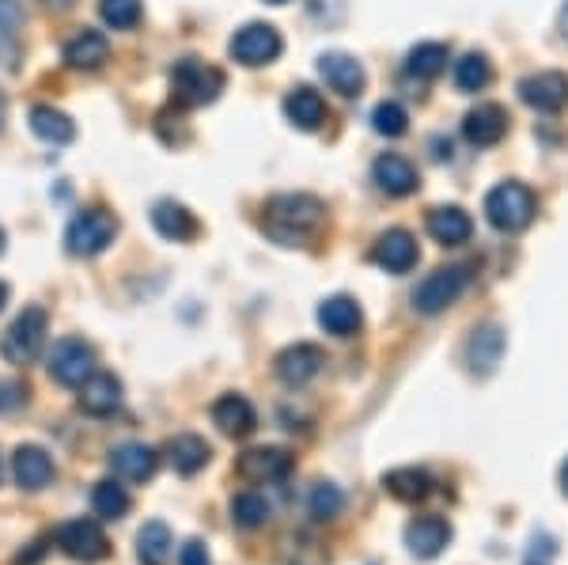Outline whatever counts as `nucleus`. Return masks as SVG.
<instances>
[{"label": "nucleus", "instance_id": "f257e3e1", "mask_svg": "<svg viewBox=\"0 0 568 565\" xmlns=\"http://www.w3.org/2000/svg\"><path fill=\"white\" fill-rule=\"evenodd\" d=\"M326 228V202L315 194H273L262 205V232L281 248H307Z\"/></svg>", "mask_w": 568, "mask_h": 565}, {"label": "nucleus", "instance_id": "f03ea898", "mask_svg": "<svg viewBox=\"0 0 568 565\" xmlns=\"http://www.w3.org/2000/svg\"><path fill=\"white\" fill-rule=\"evenodd\" d=\"M538 213V198L535 190L524 186V182H500L485 194V221H489L497 232H524V228L535 221Z\"/></svg>", "mask_w": 568, "mask_h": 565}, {"label": "nucleus", "instance_id": "7ed1b4c3", "mask_svg": "<svg viewBox=\"0 0 568 565\" xmlns=\"http://www.w3.org/2000/svg\"><path fill=\"white\" fill-rule=\"evenodd\" d=\"M224 91V72L216 65H205L197 58H182L175 69H171V99L190 111V107H209L220 99Z\"/></svg>", "mask_w": 568, "mask_h": 565}, {"label": "nucleus", "instance_id": "20e7f679", "mask_svg": "<svg viewBox=\"0 0 568 565\" xmlns=\"http://www.w3.org/2000/svg\"><path fill=\"white\" fill-rule=\"evenodd\" d=\"M45 334H50V315L42 307H23L12 326L0 334V357L8 364H31L42 353Z\"/></svg>", "mask_w": 568, "mask_h": 565}, {"label": "nucleus", "instance_id": "39448f33", "mask_svg": "<svg viewBox=\"0 0 568 565\" xmlns=\"http://www.w3.org/2000/svg\"><path fill=\"white\" fill-rule=\"evenodd\" d=\"M118 235V216L110 209H84L77 213L65 228V251L77 254V259H95L103 254Z\"/></svg>", "mask_w": 568, "mask_h": 565}, {"label": "nucleus", "instance_id": "423d86ee", "mask_svg": "<svg viewBox=\"0 0 568 565\" xmlns=\"http://www.w3.org/2000/svg\"><path fill=\"white\" fill-rule=\"evenodd\" d=\"M470 289V266H439L414 289V307L420 315H439Z\"/></svg>", "mask_w": 568, "mask_h": 565}, {"label": "nucleus", "instance_id": "0eeeda50", "mask_svg": "<svg viewBox=\"0 0 568 565\" xmlns=\"http://www.w3.org/2000/svg\"><path fill=\"white\" fill-rule=\"evenodd\" d=\"M281 50H284V42H281V31L273 23H246L232 34V42H227L232 61H240V65H246V69L273 65V61L281 58Z\"/></svg>", "mask_w": 568, "mask_h": 565}, {"label": "nucleus", "instance_id": "6e6552de", "mask_svg": "<svg viewBox=\"0 0 568 565\" xmlns=\"http://www.w3.org/2000/svg\"><path fill=\"white\" fill-rule=\"evenodd\" d=\"M45 372L53 384L61 387H80L95 372V350L84 339H61L53 342L50 357H45Z\"/></svg>", "mask_w": 568, "mask_h": 565}, {"label": "nucleus", "instance_id": "1a4fd4ad", "mask_svg": "<svg viewBox=\"0 0 568 565\" xmlns=\"http://www.w3.org/2000/svg\"><path fill=\"white\" fill-rule=\"evenodd\" d=\"M292 452L288 448H251L240 455L235 463V475L251 486H273V482H284L292 475Z\"/></svg>", "mask_w": 568, "mask_h": 565}, {"label": "nucleus", "instance_id": "9d476101", "mask_svg": "<svg viewBox=\"0 0 568 565\" xmlns=\"http://www.w3.org/2000/svg\"><path fill=\"white\" fill-rule=\"evenodd\" d=\"M58 546L77 562H103L110 554V539L99 521H69L58 527Z\"/></svg>", "mask_w": 568, "mask_h": 565}, {"label": "nucleus", "instance_id": "9b49d317", "mask_svg": "<svg viewBox=\"0 0 568 565\" xmlns=\"http://www.w3.org/2000/svg\"><path fill=\"white\" fill-rule=\"evenodd\" d=\"M519 99L538 114H561L568 107V77L557 69L549 72H535L519 84Z\"/></svg>", "mask_w": 568, "mask_h": 565}, {"label": "nucleus", "instance_id": "f8f14e48", "mask_svg": "<svg viewBox=\"0 0 568 565\" xmlns=\"http://www.w3.org/2000/svg\"><path fill=\"white\" fill-rule=\"evenodd\" d=\"M318 77L326 80L329 91H337L342 99H356L368 84V77H364V65L353 58V53H342V50H329L318 58Z\"/></svg>", "mask_w": 568, "mask_h": 565}, {"label": "nucleus", "instance_id": "ddd939ff", "mask_svg": "<svg viewBox=\"0 0 568 565\" xmlns=\"http://www.w3.org/2000/svg\"><path fill=\"white\" fill-rule=\"evenodd\" d=\"M323 364H326V353L318 350V345L296 342V345H288V350L277 353V380L288 387H307L311 380L323 372Z\"/></svg>", "mask_w": 568, "mask_h": 565}, {"label": "nucleus", "instance_id": "4468645a", "mask_svg": "<svg viewBox=\"0 0 568 565\" xmlns=\"http://www.w3.org/2000/svg\"><path fill=\"white\" fill-rule=\"evenodd\" d=\"M417 254L420 251H417L414 232H406V228H390V232H383L379 240H375L372 262L387 273H409L417 266Z\"/></svg>", "mask_w": 568, "mask_h": 565}, {"label": "nucleus", "instance_id": "2eb2a0df", "mask_svg": "<svg viewBox=\"0 0 568 565\" xmlns=\"http://www.w3.org/2000/svg\"><path fill=\"white\" fill-rule=\"evenodd\" d=\"M77 403L91 417H110L118 406H122V380L95 369L84 384L77 387Z\"/></svg>", "mask_w": 568, "mask_h": 565}, {"label": "nucleus", "instance_id": "dca6fc26", "mask_svg": "<svg viewBox=\"0 0 568 565\" xmlns=\"http://www.w3.org/2000/svg\"><path fill=\"white\" fill-rule=\"evenodd\" d=\"M504 133H508V111L500 103H478L463 118V137L474 149H493L504 141Z\"/></svg>", "mask_w": 568, "mask_h": 565}, {"label": "nucleus", "instance_id": "f3484780", "mask_svg": "<svg viewBox=\"0 0 568 565\" xmlns=\"http://www.w3.org/2000/svg\"><path fill=\"white\" fill-rule=\"evenodd\" d=\"M372 182L387 198H409L420 179H417V168L406 157H398V152H383V157L372 163Z\"/></svg>", "mask_w": 568, "mask_h": 565}, {"label": "nucleus", "instance_id": "a211bd4d", "mask_svg": "<svg viewBox=\"0 0 568 565\" xmlns=\"http://www.w3.org/2000/svg\"><path fill=\"white\" fill-rule=\"evenodd\" d=\"M12 478L20 490H31V494H39L53 482V460L50 452L39 448V444H20L12 455Z\"/></svg>", "mask_w": 568, "mask_h": 565}, {"label": "nucleus", "instance_id": "6ab92c4d", "mask_svg": "<svg viewBox=\"0 0 568 565\" xmlns=\"http://www.w3.org/2000/svg\"><path fill=\"white\" fill-rule=\"evenodd\" d=\"M61 58H65V65H69V69L95 72V69H103V65H106L110 42H106V34H103V31H91V27H80V31L65 42Z\"/></svg>", "mask_w": 568, "mask_h": 565}, {"label": "nucleus", "instance_id": "aec40b11", "mask_svg": "<svg viewBox=\"0 0 568 565\" xmlns=\"http://www.w3.org/2000/svg\"><path fill=\"white\" fill-rule=\"evenodd\" d=\"M213 425L224 436L246 441V436L258 430V414H254V406L243 395H220L213 403Z\"/></svg>", "mask_w": 568, "mask_h": 565}, {"label": "nucleus", "instance_id": "412c9836", "mask_svg": "<svg viewBox=\"0 0 568 565\" xmlns=\"http://www.w3.org/2000/svg\"><path fill=\"white\" fill-rule=\"evenodd\" d=\"M425 228L439 248H459V243H466L474 235V221L463 205H436L433 213H428Z\"/></svg>", "mask_w": 568, "mask_h": 565}, {"label": "nucleus", "instance_id": "4be33fe9", "mask_svg": "<svg viewBox=\"0 0 568 565\" xmlns=\"http://www.w3.org/2000/svg\"><path fill=\"white\" fill-rule=\"evenodd\" d=\"M152 224H155V232H160L163 240H171V243H186V240H194V235L201 232L197 216L190 213L182 202H175V198H163V202L152 205Z\"/></svg>", "mask_w": 568, "mask_h": 565}, {"label": "nucleus", "instance_id": "5701e85b", "mask_svg": "<svg viewBox=\"0 0 568 565\" xmlns=\"http://www.w3.org/2000/svg\"><path fill=\"white\" fill-rule=\"evenodd\" d=\"M155 467H160V455H155V448H149V444L130 441L110 452V471L125 482H149L155 475Z\"/></svg>", "mask_w": 568, "mask_h": 565}, {"label": "nucleus", "instance_id": "b1692460", "mask_svg": "<svg viewBox=\"0 0 568 565\" xmlns=\"http://www.w3.org/2000/svg\"><path fill=\"white\" fill-rule=\"evenodd\" d=\"M447 543H452V527H447V521H439V516H417L406 527V546L420 562L436 558Z\"/></svg>", "mask_w": 568, "mask_h": 565}, {"label": "nucleus", "instance_id": "393cba45", "mask_svg": "<svg viewBox=\"0 0 568 565\" xmlns=\"http://www.w3.org/2000/svg\"><path fill=\"white\" fill-rule=\"evenodd\" d=\"M284 114H288V122L296 125V130L315 133L318 125L326 122V99L318 95L315 88L300 84V88H292L288 95H284Z\"/></svg>", "mask_w": 568, "mask_h": 565}, {"label": "nucleus", "instance_id": "a878e982", "mask_svg": "<svg viewBox=\"0 0 568 565\" xmlns=\"http://www.w3.org/2000/svg\"><path fill=\"white\" fill-rule=\"evenodd\" d=\"M364 315H361V304L353 296H329L318 304V326L334 339H353L361 331Z\"/></svg>", "mask_w": 568, "mask_h": 565}, {"label": "nucleus", "instance_id": "bb28decb", "mask_svg": "<svg viewBox=\"0 0 568 565\" xmlns=\"http://www.w3.org/2000/svg\"><path fill=\"white\" fill-rule=\"evenodd\" d=\"M168 460H171V467H175L179 475L194 478L197 471L205 467L209 460H213V448H209V444L201 441L197 433H182V436H171V444H168Z\"/></svg>", "mask_w": 568, "mask_h": 565}, {"label": "nucleus", "instance_id": "cd10ccee", "mask_svg": "<svg viewBox=\"0 0 568 565\" xmlns=\"http://www.w3.org/2000/svg\"><path fill=\"white\" fill-rule=\"evenodd\" d=\"M383 490H387L394 501L417 505V501H425L433 494V478H428V471H420V467H394L383 475Z\"/></svg>", "mask_w": 568, "mask_h": 565}, {"label": "nucleus", "instance_id": "c85d7f7f", "mask_svg": "<svg viewBox=\"0 0 568 565\" xmlns=\"http://www.w3.org/2000/svg\"><path fill=\"white\" fill-rule=\"evenodd\" d=\"M500 353H504L500 326H481V331H474L470 345H466V361H470V369L478 372V376H489V372L497 369Z\"/></svg>", "mask_w": 568, "mask_h": 565}, {"label": "nucleus", "instance_id": "c756f323", "mask_svg": "<svg viewBox=\"0 0 568 565\" xmlns=\"http://www.w3.org/2000/svg\"><path fill=\"white\" fill-rule=\"evenodd\" d=\"M171 554H175V539H171V527L152 521L136 532V558L141 565H168Z\"/></svg>", "mask_w": 568, "mask_h": 565}, {"label": "nucleus", "instance_id": "7c9ffc66", "mask_svg": "<svg viewBox=\"0 0 568 565\" xmlns=\"http://www.w3.org/2000/svg\"><path fill=\"white\" fill-rule=\"evenodd\" d=\"M91 508H95L99 521H122V516L133 508V497L118 478H103V482H95V490H91Z\"/></svg>", "mask_w": 568, "mask_h": 565}, {"label": "nucleus", "instance_id": "2f4dec72", "mask_svg": "<svg viewBox=\"0 0 568 565\" xmlns=\"http://www.w3.org/2000/svg\"><path fill=\"white\" fill-rule=\"evenodd\" d=\"M447 46L444 42H417L414 50L406 53V77L417 80H436L439 72L447 69Z\"/></svg>", "mask_w": 568, "mask_h": 565}, {"label": "nucleus", "instance_id": "473e14b6", "mask_svg": "<svg viewBox=\"0 0 568 565\" xmlns=\"http://www.w3.org/2000/svg\"><path fill=\"white\" fill-rule=\"evenodd\" d=\"M489 84H493V65H489L485 53L470 50L455 61V88L459 91H466V95H478V91H485Z\"/></svg>", "mask_w": 568, "mask_h": 565}, {"label": "nucleus", "instance_id": "72a5a7b5", "mask_svg": "<svg viewBox=\"0 0 568 565\" xmlns=\"http://www.w3.org/2000/svg\"><path fill=\"white\" fill-rule=\"evenodd\" d=\"M31 130L45 144H69L72 137H77V125H72V118L61 114V111H53V107H34V111H31Z\"/></svg>", "mask_w": 568, "mask_h": 565}, {"label": "nucleus", "instance_id": "f704fd0d", "mask_svg": "<svg viewBox=\"0 0 568 565\" xmlns=\"http://www.w3.org/2000/svg\"><path fill=\"white\" fill-rule=\"evenodd\" d=\"M342 508H345L342 490H337L334 482H315V490H311V497H307V513L315 516L318 524H326V521H337Z\"/></svg>", "mask_w": 568, "mask_h": 565}, {"label": "nucleus", "instance_id": "c9c22d12", "mask_svg": "<svg viewBox=\"0 0 568 565\" xmlns=\"http://www.w3.org/2000/svg\"><path fill=\"white\" fill-rule=\"evenodd\" d=\"M232 521L243 527V532H254V527L270 524V501L262 494H240L232 501Z\"/></svg>", "mask_w": 568, "mask_h": 565}, {"label": "nucleus", "instance_id": "e433bc0d", "mask_svg": "<svg viewBox=\"0 0 568 565\" xmlns=\"http://www.w3.org/2000/svg\"><path fill=\"white\" fill-rule=\"evenodd\" d=\"M99 16H103V23L114 27V31H133V27L141 23L144 8H141V0H99Z\"/></svg>", "mask_w": 568, "mask_h": 565}, {"label": "nucleus", "instance_id": "4c0bfd02", "mask_svg": "<svg viewBox=\"0 0 568 565\" xmlns=\"http://www.w3.org/2000/svg\"><path fill=\"white\" fill-rule=\"evenodd\" d=\"M372 130L379 137H402L409 130V114L402 103H379L372 111Z\"/></svg>", "mask_w": 568, "mask_h": 565}, {"label": "nucleus", "instance_id": "58836bf2", "mask_svg": "<svg viewBox=\"0 0 568 565\" xmlns=\"http://www.w3.org/2000/svg\"><path fill=\"white\" fill-rule=\"evenodd\" d=\"M23 27V4L20 0H0V39H16Z\"/></svg>", "mask_w": 568, "mask_h": 565}, {"label": "nucleus", "instance_id": "ea45409f", "mask_svg": "<svg viewBox=\"0 0 568 565\" xmlns=\"http://www.w3.org/2000/svg\"><path fill=\"white\" fill-rule=\"evenodd\" d=\"M179 565H213V562H209L205 543H201V539H190V543L179 551Z\"/></svg>", "mask_w": 568, "mask_h": 565}, {"label": "nucleus", "instance_id": "a19ab883", "mask_svg": "<svg viewBox=\"0 0 568 565\" xmlns=\"http://www.w3.org/2000/svg\"><path fill=\"white\" fill-rule=\"evenodd\" d=\"M23 403V387L20 384H8V380H0V414L12 406Z\"/></svg>", "mask_w": 568, "mask_h": 565}, {"label": "nucleus", "instance_id": "79ce46f5", "mask_svg": "<svg viewBox=\"0 0 568 565\" xmlns=\"http://www.w3.org/2000/svg\"><path fill=\"white\" fill-rule=\"evenodd\" d=\"M45 4H50V8H58V12H69V8L77 4V0H45Z\"/></svg>", "mask_w": 568, "mask_h": 565}, {"label": "nucleus", "instance_id": "37998d69", "mask_svg": "<svg viewBox=\"0 0 568 565\" xmlns=\"http://www.w3.org/2000/svg\"><path fill=\"white\" fill-rule=\"evenodd\" d=\"M4 304H8V285L0 281V312H4Z\"/></svg>", "mask_w": 568, "mask_h": 565}, {"label": "nucleus", "instance_id": "c03bdc74", "mask_svg": "<svg viewBox=\"0 0 568 565\" xmlns=\"http://www.w3.org/2000/svg\"><path fill=\"white\" fill-rule=\"evenodd\" d=\"M561 34L568 39V4H565V12H561Z\"/></svg>", "mask_w": 568, "mask_h": 565}, {"label": "nucleus", "instance_id": "a18cd8bd", "mask_svg": "<svg viewBox=\"0 0 568 565\" xmlns=\"http://www.w3.org/2000/svg\"><path fill=\"white\" fill-rule=\"evenodd\" d=\"M4 114H8V103H4V95H0V125H4Z\"/></svg>", "mask_w": 568, "mask_h": 565}, {"label": "nucleus", "instance_id": "49530a36", "mask_svg": "<svg viewBox=\"0 0 568 565\" xmlns=\"http://www.w3.org/2000/svg\"><path fill=\"white\" fill-rule=\"evenodd\" d=\"M561 486H565V494H568V463L561 467Z\"/></svg>", "mask_w": 568, "mask_h": 565}, {"label": "nucleus", "instance_id": "de8ad7c7", "mask_svg": "<svg viewBox=\"0 0 568 565\" xmlns=\"http://www.w3.org/2000/svg\"><path fill=\"white\" fill-rule=\"evenodd\" d=\"M0 254H4V228H0Z\"/></svg>", "mask_w": 568, "mask_h": 565}, {"label": "nucleus", "instance_id": "09e8293b", "mask_svg": "<svg viewBox=\"0 0 568 565\" xmlns=\"http://www.w3.org/2000/svg\"><path fill=\"white\" fill-rule=\"evenodd\" d=\"M265 4H288V0H265Z\"/></svg>", "mask_w": 568, "mask_h": 565}]
</instances>
